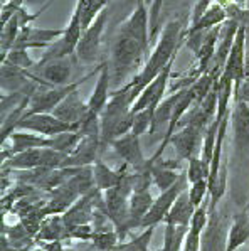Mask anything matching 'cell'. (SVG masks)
I'll return each instance as SVG.
<instances>
[{
  "instance_id": "f546056e",
  "label": "cell",
  "mask_w": 249,
  "mask_h": 251,
  "mask_svg": "<svg viewBox=\"0 0 249 251\" xmlns=\"http://www.w3.org/2000/svg\"><path fill=\"white\" fill-rule=\"evenodd\" d=\"M78 5L81 7V22L84 30L91 25V22L98 17L103 9L108 7V0H78Z\"/></svg>"
},
{
  "instance_id": "52a82bcc",
  "label": "cell",
  "mask_w": 249,
  "mask_h": 251,
  "mask_svg": "<svg viewBox=\"0 0 249 251\" xmlns=\"http://www.w3.org/2000/svg\"><path fill=\"white\" fill-rule=\"evenodd\" d=\"M29 76L37 84H49V86H63L71 83L72 78V61L71 56L57 57L44 64H36Z\"/></svg>"
},
{
  "instance_id": "e0dca14e",
  "label": "cell",
  "mask_w": 249,
  "mask_h": 251,
  "mask_svg": "<svg viewBox=\"0 0 249 251\" xmlns=\"http://www.w3.org/2000/svg\"><path fill=\"white\" fill-rule=\"evenodd\" d=\"M110 84H111V71L108 61H105L101 66V71L98 75L96 84L93 88L90 100H88V111L91 115L101 117V113L105 111L106 105L110 101Z\"/></svg>"
},
{
  "instance_id": "ac0fdd59",
  "label": "cell",
  "mask_w": 249,
  "mask_h": 251,
  "mask_svg": "<svg viewBox=\"0 0 249 251\" xmlns=\"http://www.w3.org/2000/svg\"><path fill=\"white\" fill-rule=\"evenodd\" d=\"M103 152L101 149V138L99 137H84L76 150L68 155L64 167H86L93 165L96 159H99V153ZM63 167V169H64Z\"/></svg>"
},
{
  "instance_id": "f1b7e54d",
  "label": "cell",
  "mask_w": 249,
  "mask_h": 251,
  "mask_svg": "<svg viewBox=\"0 0 249 251\" xmlns=\"http://www.w3.org/2000/svg\"><path fill=\"white\" fill-rule=\"evenodd\" d=\"M189 226H175L165 225V234H163V251H180L183 248Z\"/></svg>"
},
{
  "instance_id": "ba28073f",
  "label": "cell",
  "mask_w": 249,
  "mask_h": 251,
  "mask_svg": "<svg viewBox=\"0 0 249 251\" xmlns=\"http://www.w3.org/2000/svg\"><path fill=\"white\" fill-rule=\"evenodd\" d=\"M15 130H29V132L44 135V137H56V135L79 128L59 120L54 113H24V117L19 120Z\"/></svg>"
},
{
  "instance_id": "74e56055",
  "label": "cell",
  "mask_w": 249,
  "mask_h": 251,
  "mask_svg": "<svg viewBox=\"0 0 249 251\" xmlns=\"http://www.w3.org/2000/svg\"><path fill=\"white\" fill-rule=\"evenodd\" d=\"M96 229L91 225H79L69 227V239H79V241H93Z\"/></svg>"
},
{
  "instance_id": "83f0119b",
  "label": "cell",
  "mask_w": 249,
  "mask_h": 251,
  "mask_svg": "<svg viewBox=\"0 0 249 251\" xmlns=\"http://www.w3.org/2000/svg\"><path fill=\"white\" fill-rule=\"evenodd\" d=\"M84 138V135L79 130H71V132H64L56 137H51V149L57 150V152H63L66 155H69L76 150V147L79 145Z\"/></svg>"
},
{
  "instance_id": "8fae6325",
  "label": "cell",
  "mask_w": 249,
  "mask_h": 251,
  "mask_svg": "<svg viewBox=\"0 0 249 251\" xmlns=\"http://www.w3.org/2000/svg\"><path fill=\"white\" fill-rule=\"evenodd\" d=\"M221 78L229 79L236 84L246 78V24H241L237 36L232 44V49L229 52V57L226 61L224 71Z\"/></svg>"
},
{
  "instance_id": "2e32d148",
  "label": "cell",
  "mask_w": 249,
  "mask_h": 251,
  "mask_svg": "<svg viewBox=\"0 0 249 251\" xmlns=\"http://www.w3.org/2000/svg\"><path fill=\"white\" fill-rule=\"evenodd\" d=\"M52 113L59 120H63V122L79 128L81 122L88 115V101H84L81 96H79L78 90H76V91H72L69 96H66V98L54 108Z\"/></svg>"
},
{
  "instance_id": "60d3db41",
  "label": "cell",
  "mask_w": 249,
  "mask_h": 251,
  "mask_svg": "<svg viewBox=\"0 0 249 251\" xmlns=\"http://www.w3.org/2000/svg\"><path fill=\"white\" fill-rule=\"evenodd\" d=\"M214 3V0H197L194 3V9H192V15H190V25L195 24L199 19L202 17L205 12L209 10V7Z\"/></svg>"
},
{
  "instance_id": "9c48e42d",
  "label": "cell",
  "mask_w": 249,
  "mask_h": 251,
  "mask_svg": "<svg viewBox=\"0 0 249 251\" xmlns=\"http://www.w3.org/2000/svg\"><path fill=\"white\" fill-rule=\"evenodd\" d=\"M187 184H189V180H187V176H182L180 179L177 180V184L172 185L170 189H167V191L160 192L158 198L153 201V206L152 209L148 211V214L143 218V221H141L140 225V229H147V227H157L160 225V223L165 221L168 211L172 209V206H174V202L177 201V198L180 194H182L187 187Z\"/></svg>"
},
{
  "instance_id": "7c38bea8",
  "label": "cell",
  "mask_w": 249,
  "mask_h": 251,
  "mask_svg": "<svg viewBox=\"0 0 249 251\" xmlns=\"http://www.w3.org/2000/svg\"><path fill=\"white\" fill-rule=\"evenodd\" d=\"M121 29H125L128 34H132L135 39L141 42L147 52L150 54L152 37H150V12L147 9V2L145 0H138L130 14V17L121 24Z\"/></svg>"
},
{
  "instance_id": "7a4b0ae2",
  "label": "cell",
  "mask_w": 249,
  "mask_h": 251,
  "mask_svg": "<svg viewBox=\"0 0 249 251\" xmlns=\"http://www.w3.org/2000/svg\"><path fill=\"white\" fill-rule=\"evenodd\" d=\"M148 56L150 54L141 46V42L120 27L108 61L113 84L121 88L128 81H132L147 63Z\"/></svg>"
},
{
  "instance_id": "603a6c76",
  "label": "cell",
  "mask_w": 249,
  "mask_h": 251,
  "mask_svg": "<svg viewBox=\"0 0 249 251\" xmlns=\"http://www.w3.org/2000/svg\"><path fill=\"white\" fill-rule=\"evenodd\" d=\"M246 243H249V214L248 209H244L243 212L234 216V221L229 227L224 251H237Z\"/></svg>"
},
{
  "instance_id": "44dd1931",
  "label": "cell",
  "mask_w": 249,
  "mask_h": 251,
  "mask_svg": "<svg viewBox=\"0 0 249 251\" xmlns=\"http://www.w3.org/2000/svg\"><path fill=\"white\" fill-rule=\"evenodd\" d=\"M153 196L150 191L132 192L130 196V216H128V233L132 229H140V225L143 218L148 214V211L153 206Z\"/></svg>"
},
{
  "instance_id": "1f68e13d",
  "label": "cell",
  "mask_w": 249,
  "mask_h": 251,
  "mask_svg": "<svg viewBox=\"0 0 249 251\" xmlns=\"http://www.w3.org/2000/svg\"><path fill=\"white\" fill-rule=\"evenodd\" d=\"M209 167L204 164V160L201 159V155H194L192 159L187 160V171H185V176H187V180L189 184H194L197 180H202V179H207L209 180Z\"/></svg>"
},
{
  "instance_id": "30bf717a",
  "label": "cell",
  "mask_w": 249,
  "mask_h": 251,
  "mask_svg": "<svg viewBox=\"0 0 249 251\" xmlns=\"http://www.w3.org/2000/svg\"><path fill=\"white\" fill-rule=\"evenodd\" d=\"M110 147L123 159L125 164L130 165L132 171H143V169L152 167V160L147 159L141 152L140 137L136 133L130 132L123 137L114 138Z\"/></svg>"
},
{
  "instance_id": "484cf974",
  "label": "cell",
  "mask_w": 249,
  "mask_h": 251,
  "mask_svg": "<svg viewBox=\"0 0 249 251\" xmlns=\"http://www.w3.org/2000/svg\"><path fill=\"white\" fill-rule=\"evenodd\" d=\"M93 176H94V184H96V189L101 192L108 191V189L114 187L120 182L121 177V171H113L108 165L105 164L101 159H96V162L93 164Z\"/></svg>"
},
{
  "instance_id": "7bdbcfd3",
  "label": "cell",
  "mask_w": 249,
  "mask_h": 251,
  "mask_svg": "<svg viewBox=\"0 0 249 251\" xmlns=\"http://www.w3.org/2000/svg\"><path fill=\"white\" fill-rule=\"evenodd\" d=\"M246 78H249V24H246Z\"/></svg>"
},
{
  "instance_id": "b9f144b4",
  "label": "cell",
  "mask_w": 249,
  "mask_h": 251,
  "mask_svg": "<svg viewBox=\"0 0 249 251\" xmlns=\"http://www.w3.org/2000/svg\"><path fill=\"white\" fill-rule=\"evenodd\" d=\"M234 101L236 100H241V101L249 103V78H244L239 84L234 86Z\"/></svg>"
},
{
  "instance_id": "8d00e7d4",
  "label": "cell",
  "mask_w": 249,
  "mask_h": 251,
  "mask_svg": "<svg viewBox=\"0 0 249 251\" xmlns=\"http://www.w3.org/2000/svg\"><path fill=\"white\" fill-rule=\"evenodd\" d=\"M163 2H165V0H152V7H150V37H152V41L155 39L157 32H158L160 14H162Z\"/></svg>"
},
{
  "instance_id": "3957f363",
  "label": "cell",
  "mask_w": 249,
  "mask_h": 251,
  "mask_svg": "<svg viewBox=\"0 0 249 251\" xmlns=\"http://www.w3.org/2000/svg\"><path fill=\"white\" fill-rule=\"evenodd\" d=\"M103 63L99 64L98 69H94L91 75H86L83 79L74 81V83H68L63 86H49V84H37L34 86L32 93L29 95V106L25 113H52L54 108L63 101L66 96H69L72 91H76L79 86L88 81L93 75H98L101 71Z\"/></svg>"
},
{
  "instance_id": "6da1fadb",
  "label": "cell",
  "mask_w": 249,
  "mask_h": 251,
  "mask_svg": "<svg viewBox=\"0 0 249 251\" xmlns=\"http://www.w3.org/2000/svg\"><path fill=\"white\" fill-rule=\"evenodd\" d=\"M185 36L187 29H183L182 22L179 19H174L163 27L155 49H153V52H150L147 63L143 64V68L140 69V73L135 78L128 81V84L133 88L136 95H140L143 88L148 83H152L174 57H177L182 44H185Z\"/></svg>"
},
{
  "instance_id": "4316f807",
  "label": "cell",
  "mask_w": 249,
  "mask_h": 251,
  "mask_svg": "<svg viewBox=\"0 0 249 251\" xmlns=\"http://www.w3.org/2000/svg\"><path fill=\"white\" fill-rule=\"evenodd\" d=\"M226 189H227V164L222 162V167L219 174H217L216 180L209 185V214L212 216L216 211L217 204L224 198Z\"/></svg>"
},
{
  "instance_id": "cb8c5ba5",
  "label": "cell",
  "mask_w": 249,
  "mask_h": 251,
  "mask_svg": "<svg viewBox=\"0 0 249 251\" xmlns=\"http://www.w3.org/2000/svg\"><path fill=\"white\" fill-rule=\"evenodd\" d=\"M194 212H195V207H194V204L190 202L189 189H185L174 202V206L168 211L163 223H165V225H175V226H190Z\"/></svg>"
},
{
  "instance_id": "8992f818",
  "label": "cell",
  "mask_w": 249,
  "mask_h": 251,
  "mask_svg": "<svg viewBox=\"0 0 249 251\" xmlns=\"http://www.w3.org/2000/svg\"><path fill=\"white\" fill-rule=\"evenodd\" d=\"M106 19H108V7L103 9L98 14V17L91 22L88 29L83 30V36L79 39V44L76 48V54L78 61L83 64H93L99 57V49H101V36L106 25Z\"/></svg>"
},
{
  "instance_id": "f6af8a7d",
  "label": "cell",
  "mask_w": 249,
  "mask_h": 251,
  "mask_svg": "<svg viewBox=\"0 0 249 251\" xmlns=\"http://www.w3.org/2000/svg\"><path fill=\"white\" fill-rule=\"evenodd\" d=\"M157 251H163V248H160V250H157Z\"/></svg>"
},
{
  "instance_id": "7dc6e473",
  "label": "cell",
  "mask_w": 249,
  "mask_h": 251,
  "mask_svg": "<svg viewBox=\"0 0 249 251\" xmlns=\"http://www.w3.org/2000/svg\"><path fill=\"white\" fill-rule=\"evenodd\" d=\"M248 207H249V202H248Z\"/></svg>"
},
{
  "instance_id": "e575fe53",
  "label": "cell",
  "mask_w": 249,
  "mask_h": 251,
  "mask_svg": "<svg viewBox=\"0 0 249 251\" xmlns=\"http://www.w3.org/2000/svg\"><path fill=\"white\" fill-rule=\"evenodd\" d=\"M153 231L155 227H147L143 229V233H140V236H135L130 243H120V248L123 251H148Z\"/></svg>"
},
{
  "instance_id": "5bb4252c",
  "label": "cell",
  "mask_w": 249,
  "mask_h": 251,
  "mask_svg": "<svg viewBox=\"0 0 249 251\" xmlns=\"http://www.w3.org/2000/svg\"><path fill=\"white\" fill-rule=\"evenodd\" d=\"M63 34L64 29H42L29 24L21 30L14 46L25 49H47L59 37H63Z\"/></svg>"
},
{
  "instance_id": "c3c4849f",
  "label": "cell",
  "mask_w": 249,
  "mask_h": 251,
  "mask_svg": "<svg viewBox=\"0 0 249 251\" xmlns=\"http://www.w3.org/2000/svg\"><path fill=\"white\" fill-rule=\"evenodd\" d=\"M248 106H249V103H248Z\"/></svg>"
},
{
  "instance_id": "7402d4cb",
  "label": "cell",
  "mask_w": 249,
  "mask_h": 251,
  "mask_svg": "<svg viewBox=\"0 0 249 251\" xmlns=\"http://www.w3.org/2000/svg\"><path fill=\"white\" fill-rule=\"evenodd\" d=\"M229 19V10L227 7L224 5L222 2H217L214 0V3L209 7V10L199 19L195 24L187 27V34L192 32H201V30H210L214 27H219L224 24L226 21Z\"/></svg>"
},
{
  "instance_id": "d590c367",
  "label": "cell",
  "mask_w": 249,
  "mask_h": 251,
  "mask_svg": "<svg viewBox=\"0 0 249 251\" xmlns=\"http://www.w3.org/2000/svg\"><path fill=\"white\" fill-rule=\"evenodd\" d=\"M189 198H190V202L194 204L195 209H197L199 206H202L204 201L209 199V180L202 179V180H197V182L190 184Z\"/></svg>"
},
{
  "instance_id": "ab89813d",
  "label": "cell",
  "mask_w": 249,
  "mask_h": 251,
  "mask_svg": "<svg viewBox=\"0 0 249 251\" xmlns=\"http://www.w3.org/2000/svg\"><path fill=\"white\" fill-rule=\"evenodd\" d=\"M201 238H202V233L189 227V233H187L182 251H201Z\"/></svg>"
},
{
  "instance_id": "d6986e66",
  "label": "cell",
  "mask_w": 249,
  "mask_h": 251,
  "mask_svg": "<svg viewBox=\"0 0 249 251\" xmlns=\"http://www.w3.org/2000/svg\"><path fill=\"white\" fill-rule=\"evenodd\" d=\"M231 122L234 130L236 150H244L249 147V106L246 101L236 100L231 108Z\"/></svg>"
},
{
  "instance_id": "d6a6232c",
  "label": "cell",
  "mask_w": 249,
  "mask_h": 251,
  "mask_svg": "<svg viewBox=\"0 0 249 251\" xmlns=\"http://www.w3.org/2000/svg\"><path fill=\"white\" fill-rule=\"evenodd\" d=\"M93 246L96 250H103V251H114L120 245V234L116 233V229L113 231H96L93 238Z\"/></svg>"
},
{
  "instance_id": "9a60e30c",
  "label": "cell",
  "mask_w": 249,
  "mask_h": 251,
  "mask_svg": "<svg viewBox=\"0 0 249 251\" xmlns=\"http://www.w3.org/2000/svg\"><path fill=\"white\" fill-rule=\"evenodd\" d=\"M5 142H7V145H9V150L2 152V160L9 159V157H12L19 152H25V150L44 149V147L51 149V137H44V135L29 132V130H14V132L3 140V144H5Z\"/></svg>"
},
{
  "instance_id": "bcb514c9",
  "label": "cell",
  "mask_w": 249,
  "mask_h": 251,
  "mask_svg": "<svg viewBox=\"0 0 249 251\" xmlns=\"http://www.w3.org/2000/svg\"><path fill=\"white\" fill-rule=\"evenodd\" d=\"M94 251H103V250H94Z\"/></svg>"
},
{
  "instance_id": "d4e9b609",
  "label": "cell",
  "mask_w": 249,
  "mask_h": 251,
  "mask_svg": "<svg viewBox=\"0 0 249 251\" xmlns=\"http://www.w3.org/2000/svg\"><path fill=\"white\" fill-rule=\"evenodd\" d=\"M185 90H187V88H182V90H179V91L168 93L165 98L160 101V105L157 106V110H155V120H153V128H152L150 133H155L157 128H158L160 125H165V123L168 125L172 115H174L175 106H177V103L180 101V98L183 96Z\"/></svg>"
},
{
  "instance_id": "5b68a950",
  "label": "cell",
  "mask_w": 249,
  "mask_h": 251,
  "mask_svg": "<svg viewBox=\"0 0 249 251\" xmlns=\"http://www.w3.org/2000/svg\"><path fill=\"white\" fill-rule=\"evenodd\" d=\"M175 59H177V57H174V59L160 71V75L143 88V91L140 93L138 98L133 103L132 113H138L141 110H150L152 113L155 115L157 106L160 105V101L165 98L168 93V86H170V79H172V68H174Z\"/></svg>"
},
{
  "instance_id": "4dcf8cb0",
  "label": "cell",
  "mask_w": 249,
  "mask_h": 251,
  "mask_svg": "<svg viewBox=\"0 0 249 251\" xmlns=\"http://www.w3.org/2000/svg\"><path fill=\"white\" fill-rule=\"evenodd\" d=\"M2 61H7V63L14 64V66H17L21 69H25V71H32L34 66H36L34 59L29 56V49L19 48V46H14V48L7 52V56L3 57Z\"/></svg>"
},
{
  "instance_id": "ffe728a7",
  "label": "cell",
  "mask_w": 249,
  "mask_h": 251,
  "mask_svg": "<svg viewBox=\"0 0 249 251\" xmlns=\"http://www.w3.org/2000/svg\"><path fill=\"white\" fill-rule=\"evenodd\" d=\"M172 160H155L152 162V177H153V185L158 189L160 192L170 189L172 185L177 184V180L182 177V171L179 172V167L182 169V165H172Z\"/></svg>"
},
{
  "instance_id": "277c9868",
  "label": "cell",
  "mask_w": 249,
  "mask_h": 251,
  "mask_svg": "<svg viewBox=\"0 0 249 251\" xmlns=\"http://www.w3.org/2000/svg\"><path fill=\"white\" fill-rule=\"evenodd\" d=\"M68 155L63 152H57L54 149H32L25 152H19L9 159L2 160L5 171H32L39 167H49V169H63L64 162Z\"/></svg>"
},
{
  "instance_id": "f35d334b",
  "label": "cell",
  "mask_w": 249,
  "mask_h": 251,
  "mask_svg": "<svg viewBox=\"0 0 249 251\" xmlns=\"http://www.w3.org/2000/svg\"><path fill=\"white\" fill-rule=\"evenodd\" d=\"M24 2L25 0H9L7 3H3L2 10H0V25L5 24L21 7H24Z\"/></svg>"
},
{
  "instance_id": "4fadbf2b",
  "label": "cell",
  "mask_w": 249,
  "mask_h": 251,
  "mask_svg": "<svg viewBox=\"0 0 249 251\" xmlns=\"http://www.w3.org/2000/svg\"><path fill=\"white\" fill-rule=\"evenodd\" d=\"M204 133H205L204 130L192 125L179 126V130L170 138V145L174 147L175 153H177V160L187 162L189 159H192L199 147H202Z\"/></svg>"
},
{
  "instance_id": "ee69618b",
  "label": "cell",
  "mask_w": 249,
  "mask_h": 251,
  "mask_svg": "<svg viewBox=\"0 0 249 251\" xmlns=\"http://www.w3.org/2000/svg\"><path fill=\"white\" fill-rule=\"evenodd\" d=\"M25 251H44V248H42V246H39V248H29V250H25Z\"/></svg>"
},
{
  "instance_id": "836d02e7",
  "label": "cell",
  "mask_w": 249,
  "mask_h": 251,
  "mask_svg": "<svg viewBox=\"0 0 249 251\" xmlns=\"http://www.w3.org/2000/svg\"><path fill=\"white\" fill-rule=\"evenodd\" d=\"M155 115L150 110H141L138 113H133V128L132 132L141 137L143 133H150L153 128Z\"/></svg>"
}]
</instances>
